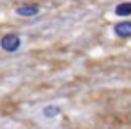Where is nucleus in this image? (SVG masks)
<instances>
[{"label":"nucleus","instance_id":"2","mask_svg":"<svg viewBox=\"0 0 131 129\" xmlns=\"http://www.w3.org/2000/svg\"><path fill=\"white\" fill-rule=\"evenodd\" d=\"M113 32H115V36H118V38H131V20L118 22V24L113 27Z\"/></svg>","mask_w":131,"mask_h":129},{"label":"nucleus","instance_id":"1","mask_svg":"<svg viewBox=\"0 0 131 129\" xmlns=\"http://www.w3.org/2000/svg\"><path fill=\"white\" fill-rule=\"evenodd\" d=\"M20 47H22V38L18 34H15V32L4 34L0 38V49L6 50V52H16Z\"/></svg>","mask_w":131,"mask_h":129},{"label":"nucleus","instance_id":"5","mask_svg":"<svg viewBox=\"0 0 131 129\" xmlns=\"http://www.w3.org/2000/svg\"><path fill=\"white\" fill-rule=\"evenodd\" d=\"M41 113H43V116H45V118H54V116H58V115H59V108L50 104V106H45Z\"/></svg>","mask_w":131,"mask_h":129},{"label":"nucleus","instance_id":"4","mask_svg":"<svg viewBox=\"0 0 131 129\" xmlns=\"http://www.w3.org/2000/svg\"><path fill=\"white\" fill-rule=\"evenodd\" d=\"M113 13H115V16H120V18L129 16L131 15V2H120V4H117L115 9H113Z\"/></svg>","mask_w":131,"mask_h":129},{"label":"nucleus","instance_id":"3","mask_svg":"<svg viewBox=\"0 0 131 129\" xmlns=\"http://www.w3.org/2000/svg\"><path fill=\"white\" fill-rule=\"evenodd\" d=\"M15 13L18 16H36L40 13V7L36 4H25V6H18L15 9Z\"/></svg>","mask_w":131,"mask_h":129}]
</instances>
